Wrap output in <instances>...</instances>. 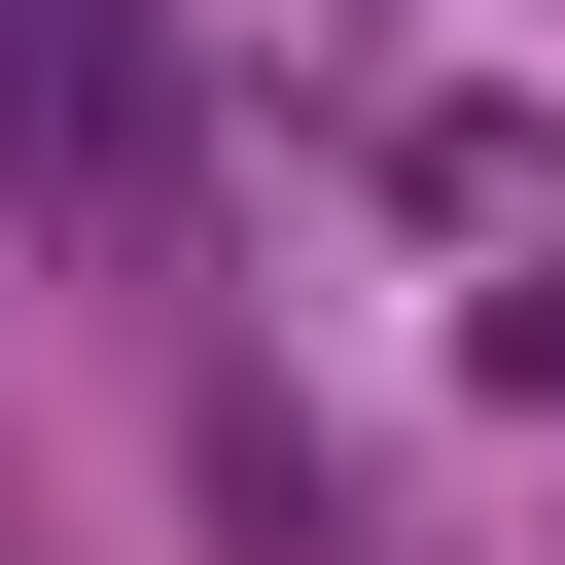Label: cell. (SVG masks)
Instances as JSON below:
<instances>
[{
    "label": "cell",
    "mask_w": 565,
    "mask_h": 565,
    "mask_svg": "<svg viewBox=\"0 0 565 565\" xmlns=\"http://www.w3.org/2000/svg\"><path fill=\"white\" fill-rule=\"evenodd\" d=\"M459 353H494V388H565V247H530V282H494V318H459Z\"/></svg>",
    "instance_id": "6da1fadb"
}]
</instances>
